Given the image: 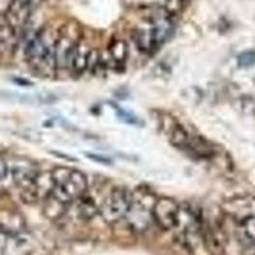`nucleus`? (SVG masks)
<instances>
[{"mask_svg":"<svg viewBox=\"0 0 255 255\" xmlns=\"http://www.w3.org/2000/svg\"><path fill=\"white\" fill-rule=\"evenodd\" d=\"M58 36L51 35L47 29H41L28 38L24 49L26 60L29 65L44 69L45 72H54L55 67V41Z\"/></svg>","mask_w":255,"mask_h":255,"instance_id":"obj_1","label":"nucleus"},{"mask_svg":"<svg viewBox=\"0 0 255 255\" xmlns=\"http://www.w3.org/2000/svg\"><path fill=\"white\" fill-rule=\"evenodd\" d=\"M157 198L149 189L136 188L131 191L130 206L124 220L133 232H144L152 223V208Z\"/></svg>","mask_w":255,"mask_h":255,"instance_id":"obj_2","label":"nucleus"},{"mask_svg":"<svg viewBox=\"0 0 255 255\" xmlns=\"http://www.w3.org/2000/svg\"><path fill=\"white\" fill-rule=\"evenodd\" d=\"M131 191L115 186L110 190L100 206V215L108 223H118L124 220L130 206Z\"/></svg>","mask_w":255,"mask_h":255,"instance_id":"obj_3","label":"nucleus"},{"mask_svg":"<svg viewBox=\"0 0 255 255\" xmlns=\"http://www.w3.org/2000/svg\"><path fill=\"white\" fill-rule=\"evenodd\" d=\"M180 204L172 198H157L152 208V220L163 231L175 230Z\"/></svg>","mask_w":255,"mask_h":255,"instance_id":"obj_4","label":"nucleus"},{"mask_svg":"<svg viewBox=\"0 0 255 255\" xmlns=\"http://www.w3.org/2000/svg\"><path fill=\"white\" fill-rule=\"evenodd\" d=\"M8 166L12 183L20 189V193L31 189L33 180L38 172L35 163L29 161L28 158L15 157L10 162L8 161Z\"/></svg>","mask_w":255,"mask_h":255,"instance_id":"obj_5","label":"nucleus"},{"mask_svg":"<svg viewBox=\"0 0 255 255\" xmlns=\"http://www.w3.org/2000/svg\"><path fill=\"white\" fill-rule=\"evenodd\" d=\"M148 22L151 26L157 47L162 46L166 41L171 37L172 31H174V22H172L171 15L167 12H157L148 18Z\"/></svg>","mask_w":255,"mask_h":255,"instance_id":"obj_6","label":"nucleus"},{"mask_svg":"<svg viewBox=\"0 0 255 255\" xmlns=\"http://www.w3.org/2000/svg\"><path fill=\"white\" fill-rule=\"evenodd\" d=\"M78 44V38L70 33H60L55 41V67L56 70L68 69L70 67V59Z\"/></svg>","mask_w":255,"mask_h":255,"instance_id":"obj_7","label":"nucleus"},{"mask_svg":"<svg viewBox=\"0 0 255 255\" xmlns=\"http://www.w3.org/2000/svg\"><path fill=\"white\" fill-rule=\"evenodd\" d=\"M1 252L3 255H32L35 252V240L27 231L6 236V240L1 244Z\"/></svg>","mask_w":255,"mask_h":255,"instance_id":"obj_8","label":"nucleus"},{"mask_svg":"<svg viewBox=\"0 0 255 255\" xmlns=\"http://www.w3.org/2000/svg\"><path fill=\"white\" fill-rule=\"evenodd\" d=\"M32 12L31 0H10L5 13V23L15 32L26 26Z\"/></svg>","mask_w":255,"mask_h":255,"instance_id":"obj_9","label":"nucleus"},{"mask_svg":"<svg viewBox=\"0 0 255 255\" xmlns=\"http://www.w3.org/2000/svg\"><path fill=\"white\" fill-rule=\"evenodd\" d=\"M56 186L63 189L69 195L70 199L74 202V200L81 198L82 195H84L88 191V179L79 170H73V168H70V172L67 179Z\"/></svg>","mask_w":255,"mask_h":255,"instance_id":"obj_10","label":"nucleus"},{"mask_svg":"<svg viewBox=\"0 0 255 255\" xmlns=\"http://www.w3.org/2000/svg\"><path fill=\"white\" fill-rule=\"evenodd\" d=\"M24 231H27L26 221L19 212L14 209H0V232L5 236H13Z\"/></svg>","mask_w":255,"mask_h":255,"instance_id":"obj_11","label":"nucleus"},{"mask_svg":"<svg viewBox=\"0 0 255 255\" xmlns=\"http://www.w3.org/2000/svg\"><path fill=\"white\" fill-rule=\"evenodd\" d=\"M133 38L138 49L144 54H152L154 50H157L156 42H154L153 33H152L151 26L148 19L145 20L144 23L136 27L133 32Z\"/></svg>","mask_w":255,"mask_h":255,"instance_id":"obj_12","label":"nucleus"},{"mask_svg":"<svg viewBox=\"0 0 255 255\" xmlns=\"http://www.w3.org/2000/svg\"><path fill=\"white\" fill-rule=\"evenodd\" d=\"M69 204L58 198L56 195L51 194L44 200V216L50 221H58L65 216L68 212Z\"/></svg>","mask_w":255,"mask_h":255,"instance_id":"obj_13","label":"nucleus"},{"mask_svg":"<svg viewBox=\"0 0 255 255\" xmlns=\"http://www.w3.org/2000/svg\"><path fill=\"white\" fill-rule=\"evenodd\" d=\"M90 50L83 42L78 41L74 52H73L72 59H70V69L76 76H81L82 73L87 70L88 55H90Z\"/></svg>","mask_w":255,"mask_h":255,"instance_id":"obj_14","label":"nucleus"},{"mask_svg":"<svg viewBox=\"0 0 255 255\" xmlns=\"http://www.w3.org/2000/svg\"><path fill=\"white\" fill-rule=\"evenodd\" d=\"M74 202L77 203V213L82 220L90 221L100 213V206L93 197L88 194V191Z\"/></svg>","mask_w":255,"mask_h":255,"instance_id":"obj_15","label":"nucleus"},{"mask_svg":"<svg viewBox=\"0 0 255 255\" xmlns=\"http://www.w3.org/2000/svg\"><path fill=\"white\" fill-rule=\"evenodd\" d=\"M238 238L244 245L255 247V216H247L239 222Z\"/></svg>","mask_w":255,"mask_h":255,"instance_id":"obj_16","label":"nucleus"},{"mask_svg":"<svg viewBox=\"0 0 255 255\" xmlns=\"http://www.w3.org/2000/svg\"><path fill=\"white\" fill-rule=\"evenodd\" d=\"M186 152L191 156L197 157V158H211L215 154V149L212 148V145L204 139L203 136L194 135H191Z\"/></svg>","mask_w":255,"mask_h":255,"instance_id":"obj_17","label":"nucleus"},{"mask_svg":"<svg viewBox=\"0 0 255 255\" xmlns=\"http://www.w3.org/2000/svg\"><path fill=\"white\" fill-rule=\"evenodd\" d=\"M191 134H189L188 131L184 129V127H181L180 124L175 123L174 127L171 129V133H170V142L174 145L175 148L180 149V151L186 152L188 149L189 142H190Z\"/></svg>","mask_w":255,"mask_h":255,"instance_id":"obj_18","label":"nucleus"},{"mask_svg":"<svg viewBox=\"0 0 255 255\" xmlns=\"http://www.w3.org/2000/svg\"><path fill=\"white\" fill-rule=\"evenodd\" d=\"M15 37L17 32L12 27L6 23L0 24V56H3L14 46Z\"/></svg>","mask_w":255,"mask_h":255,"instance_id":"obj_19","label":"nucleus"},{"mask_svg":"<svg viewBox=\"0 0 255 255\" xmlns=\"http://www.w3.org/2000/svg\"><path fill=\"white\" fill-rule=\"evenodd\" d=\"M109 56L115 67H123L128 59V46L123 40L114 41L109 49Z\"/></svg>","mask_w":255,"mask_h":255,"instance_id":"obj_20","label":"nucleus"},{"mask_svg":"<svg viewBox=\"0 0 255 255\" xmlns=\"http://www.w3.org/2000/svg\"><path fill=\"white\" fill-rule=\"evenodd\" d=\"M238 64L240 68H250L255 64V51H245L241 52L238 58Z\"/></svg>","mask_w":255,"mask_h":255,"instance_id":"obj_21","label":"nucleus"},{"mask_svg":"<svg viewBox=\"0 0 255 255\" xmlns=\"http://www.w3.org/2000/svg\"><path fill=\"white\" fill-rule=\"evenodd\" d=\"M6 180H10V174H9V166L8 161L0 157V189H3L5 185Z\"/></svg>","mask_w":255,"mask_h":255,"instance_id":"obj_22","label":"nucleus"},{"mask_svg":"<svg viewBox=\"0 0 255 255\" xmlns=\"http://www.w3.org/2000/svg\"><path fill=\"white\" fill-rule=\"evenodd\" d=\"M86 156L88 158H91L92 161H96V162L104 163V165H111V159L108 158V157L100 156V154H93V153H86Z\"/></svg>","mask_w":255,"mask_h":255,"instance_id":"obj_23","label":"nucleus"},{"mask_svg":"<svg viewBox=\"0 0 255 255\" xmlns=\"http://www.w3.org/2000/svg\"><path fill=\"white\" fill-rule=\"evenodd\" d=\"M118 115H119L120 119L124 120L125 123H129V124H134V123H135V119H134V116L130 115V114H128L127 111L119 110Z\"/></svg>","mask_w":255,"mask_h":255,"instance_id":"obj_24","label":"nucleus"},{"mask_svg":"<svg viewBox=\"0 0 255 255\" xmlns=\"http://www.w3.org/2000/svg\"><path fill=\"white\" fill-rule=\"evenodd\" d=\"M42 1H44V0H31L32 9H33V8H36V6H38V5H40V4L42 3Z\"/></svg>","mask_w":255,"mask_h":255,"instance_id":"obj_25","label":"nucleus"},{"mask_svg":"<svg viewBox=\"0 0 255 255\" xmlns=\"http://www.w3.org/2000/svg\"><path fill=\"white\" fill-rule=\"evenodd\" d=\"M0 255H3V252H1V245H0Z\"/></svg>","mask_w":255,"mask_h":255,"instance_id":"obj_26","label":"nucleus"}]
</instances>
